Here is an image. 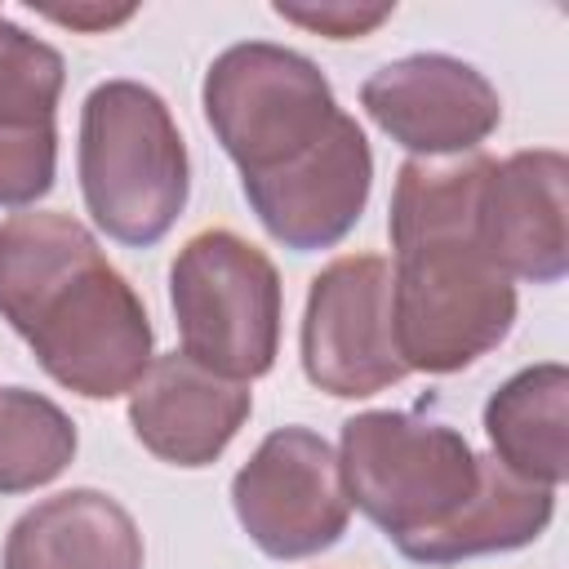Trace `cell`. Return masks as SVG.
I'll return each instance as SVG.
<instances>
[{
	"label": "cell",
	"instance_id": "obj_1",
	"mask_svg": "<svg viewBox=\"0 0 569 569\" xmlns=\"http://www.w3.org/2000/svg\"><path fill=\"white\" fill-rule=\"evenodd\" d=\"M0 316L40 369L84 400L133 391L151 365L138 289L107 262L89 227L58 209H22L0 222Z\"/></svg>",
	"mask_w": 569,
	"mask_h": 569
},
{
	"label": "cell",
	"instance_id": "obj_2",
	"mask_svg": "<svg viewBox=\"0 0 569 569\" xmlns=\"http://www.w3.org/2000/svg\"><path fill=\"white\" fill-rule=\"evenodd\" d=\"M76 164L89 218L129 249L160 244L191 191V160L173 111L138 80H102L84 98Z\"/></svg>",
	"mask_w": 569,
	"mask_h": 569
},
{
	"label": "cell",
	"instance_id": "obj_3",
	"mask_svg": "<svg viewBox=\"0 0 569 569\" xmlns=\"http://www.w3.org/2000/svg\"><path fill=\"white\" fill-rule=\"evenodd\" d=\"M391 249V325L405 369L458 373L511 333L516 284L485 253L480 231H440Z\"/></svg>",
	"mask_w": 569,
	"mask_h": 569
},
{
	"label": "cell",
	"instance_id": "obj_4",
	"mask_svg": "<svg viewBox=\"0 0 569 569\" xmlns=\"http://www.w3.org/2000/svg\"><path fill=\"white\" fill-rule=\"evenodd\" d=\"M338 462L347 498L400 556L440 533L480 489V453L462 431L396 409L347 418Z\"/></svg>",
	"mask_w": 569,
	"mask_h": 569
},
{
	"label": "cell",
	"instance_id": "obj_5",
	"mask_svg": "<svg viewBox=\"0 0 569 569\" xmlns=\"http://www.w3.org/2000/svg\"><path fill=\"white\" fill-rule=\"evenodd\" d=\"M169 302L182 333V356L253 382L280 351V276L276 262L227 227L196 231L169 267Z\"/></svg>",
	"mask_w": 569,
	"mask_h": 569
},
{
	"label": "cell",
	"instance_id": "obj_6",
	"mask_svg": "<svg viewBox=\"0 0 569 569\" xmlns=\"http://www.w3.org/2000/svg\"><path fill=\"white\" fill-rule=\"evenodd\" d=\"M204 120L240 178L267 173L307 151L338 116L325 71L284 44L244 40L222 49L204 71Z\"/></svg>",
	"mask_w": 569,
	"mask_h": 569
},
{
	"label": "cell",
	"instance_id": "obj_7",
	"mask_svg": "<svg viewBox=\"0 0 569 569\" xmlns=\"http://www.w3.org/2000/svg\"><path fill=\"white\" fill-rule=\"evenodd\" d=\"M231 507L253 547L276 560L333 547L351 520L342 462L311 427H276L236 471Z\"/></svg>",
	"mask_w": 569,
	"mask_h": 569
},
{
	"label": "cell",
	"instance_id": "obj_8",
	"mask_svg": "<svg viewBox=\"0 0 569 569\" xmlns=\"http://www.w3.org/2000/svg\"><path fill=\"white\" fill-rule=\"evenodd\" d=\"M302 373L338 400H365L396 387L409 369L391 325V262L382 253H342L307 289Z\"/></svg>",
	"mask_w": 569,
	"mask_h": 569
},
{
	"label": "cell",
	"instance_id": "obj_9",
	"mask_svg": "<svg viewBox=\"0 0 569 569\" xmlns=\"http://www.w3.org/2000/svg\"><path fill=\"white\" fill-rule=\"evenodd\" d=\"M240 182L267 236L293 253H311L338 244L360 222L373 187V151L365 129L338 111L307 151Z\"/></svg>",
	"mask_w": 569,
	"mask_h": 569
},
{
	"label": "cell",
	"instance_id": "obj_10",
	"mask_svg": "<svg viewBox=\"0 0 569 569\" xmlns=\"http://www.w3.org/2000/svg\"><path fill=\"white\" fill-rule=\"evenodd\" d=\"M360 107L396 147L422 160L467 156L502 124L498 89L449 53H409L378 67L360 84Z\"/></svg>",
	"mask_w": 569,
	"mask_h": 569
},
{
	"label": "cell",
	"instance_id": "obj_11",
	"mask_svg": "<svg viewBox=\"0 0 569 569\" xmlns=\"http://www.w3.org/2000/svg\"><path fill=\"white\" fill-rule=\"evenodd\" d=\"M480 244L511 276L556 284L569 271V160L556 147L493 160L480 196Z\"/></svg>",
	"mask_w": 569,
	"mask_h": 569
},
{
	"label": "cell",
	"instance_id": "obj_12",
	"mask_svg": "<svg viewBox=\"0 0 569 569\" xmlns=\"http://www.w3.org/2000/svg\"><path fill=\"white\" fill-rule=\"evenodd\" d=\"M253 409L249 382H231L182 351L156 356L129 391V427L147 453L173 467H209Z\"/></svg>",
	"mask_w": 569,
	"mask_h": 569
},
{
	"label": "cell",
	"instance_id": "obj_13",
	"mask_svg": "<svg viewBox=\"0 0 569 569\" xmlns=\"http://www.w3.org/2000/svg\"><path fill=\"white\" fill-rule=\"evenodd\" d=\"M4 569H142V533L111 493L62 489L13 520Z\"/></svg>",
	"mask_w": 569,
	"mask_h": 569
},
{
	"label": "cell",
	"instance_id": "obj_14",
	"mask_svg": "<svg viewBox=\"0 0 569 569\" xmlns=\"http://www.w3.org/2000/svg\"><path fill=\"white\" fill-rule=\"evenodd\" d=\"M565 413L569 369L560 360L511 373L485 405V436L493 445V458L511 476L556 489L565 480Z\"/></svg>",
	"mask_w": 569,
	"mask_h": 569
},
{
	"label": "cell",
	"instance_id": "obj_15",
	"mask_svg": "<svg viewBox=\"0 0 569 569\" xmlns=\"http://www.w3.org/2000/svg\"><path fill=\"white\" fill-rule=\"evenodd\" d=\"M551 511H556V489L511 476L489 453V458H480L476 498L440 533L418 542L409 551V560L453 565V560H471V556H489V551H516V547L542 538V529L551 525Z\"/></svg>",
	"mask_w": 569,
	"mask_h": 569
},
{
	"label": "cell",
	"instance_id": "obj_16",
	"mask_svg": "<svg viewBox=\"0 0 569 569\" xmlns=\"http://www.w3.org/2000/svg\"><path fill=\"white\" fill-rule=\"evenodd\" d=\"M76 458V422L40 391L0 387V493H31Z\"/></svg>",
	"mask_w": 569,
	"mask_h": 569
},
{
	"label": "cell",
	"instance_id": "obj_17",
	"mask_svg": "<svg viewBox=\"0 0 569 569\" xmlns=\"http://www.w3.org/2000/svg\"><path fill=\"white\" fill-rule=\"evenodd\" d=\"M62 80V53L0 13V124H53Z\"/></svg>",
	"mask_w": 569,
	"mask_h": 569
},
{
	"label": "cell",
	"instance_id": "obj_18",
	"mask_svg": "<svg viewBox=\"0 0 569 569\" xmlns=\"http://www.w3.org/2000/svg\"><path fill=\"white\" fill-rule=\"evenodd\" d=\"M58 169L53 124H0V209H22L49 196Z\"/></svg>",
	"mask_w": 569,
	"mask_h": 569
},
{
	"label": "cell",
	"instance_id": "obj_19",
	"mask_svg": "<svg viewBox=\"0 0 569 569\" xmlns=\"http://www.w3.org/2000/svg\"><path fill=\"white\" fill-rule=\"evenodd\" d=\"M276 18L320 31L329 40H360L391 18V4H276Z\"/></svg>",
	"mask_w": 569,
	"mask_h": 569
},
{
	"label": "cell",
	"instance_id": "obj_20",
	"mask_svg": "<svg viewBox=\"0 0 569 569\" xmlns=\"http://www.w3.org/2000/svg\"><path fill=\"white\" fill-rule=\"evenodd\" d=\"M40 13L53 18V22H62V27H76V31H107L116 22H129L133 18V4H120V9H111V4H71V9L44 4Z\"/></svg>",
	"mask_w": 569,
	"mask_h": 569
}]
</instances>
